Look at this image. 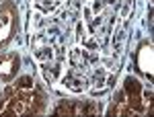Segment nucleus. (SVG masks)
I'll return each mask as SVG.
<instances>
[{
    "label": "nucleus",
    "mask_w": 154,
    "mask_h": 117,
    "mask_svg": "<svg viewBox=\"0 0 154 117\" xmlns=\"http://www.w3.org/2000/svg\"><path fill=\"white\" fill-rule=\"evenodd\" d=\"M136 64L142 74H146L148 78H152V47L150 43H142L138 54H136Z\"/></svg>",
    "instance_id": "423d86ee"
},
{
    "label": "nucleus",
    "mask_w": 154,
    "mask_h": 117,
    "mask_svg": "<svg viewBox=\"0 0 154 117\" xmlns=\"http://www.w3.org/2000/svg\"><path fill=\"white\" fill-rule=\"evenodd\" d=\"M19 31V12L11 0H4L0 4V49L8 45L12 37Z\"/></svg>",
    "instance_id": "7ed1b4c3"
},
{
    "label": "nucleus",
    "mask_w": 154,
    "mask_h": 117,
    "mask_svg": "<svg viewBox=\"0 0 154 117\" xmlns=\"http://www.w3.org/2000/svg\"><path fill=\"white\" fill-rule=\"evenodd\" d=\"M56 115H93L101 113V103L95 101H60L54 109Z\"/></svg>",
    "instance_id": "20e7f679"
},
{
    "label": "nucleus",
    "mask_w": 154,
    "mask_h": 117,
    "mask_svg": "<svg viewBox=\"0 0 154 117\" xmlns=\"http://www.w3.org/2000/svg\"><path fill=\"white\" fill-rule=\"evenodd\" d=\"M21 70V56L17 51H4L0 54V82L8 84Z\"/></svg>",
    "instance_id": "39448f33"
},
{
    "label": "nucleus",
    "mask_w": 154,
    "mask_h": 117,
    "mask_svg": "<svg viewBox=\"0 0 154 117\" xmlns=\"http://www.w3.org/2000/svg\"><path fill=\"white\" fill-rule=\"evenodd\" d=\"M142 84L134 76H128L123 82V88L117 93L113 107L109 109V115H140L150 113V101H146Z\"/></svg>",
    "instance_id": "f03ea898"
},
{
    "label": "nucleus",
    "mask_w": 154,
    "mask_h": 117,
    "mask_svg": "<svg viewBox=\"0 0 154 117\" xmlns=\"http://www.w3.org/2000/svg\"><path fill=\"white\" fill-rule=\"evenodd\" d=\"M45 94L31 76H23L0 97V115H31L43 113Z\"/></svg>",
    "instance_id": "f257e3e1"
}]
</instances>
